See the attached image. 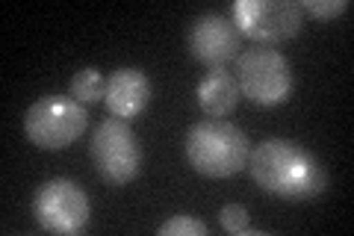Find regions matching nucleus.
Returning a JSON list of instances; mask_svg holds the SVG:
<instances>
[{
    "instance_id": "f257e3e1",
    "label": "nucleus",
    "mask_w": 354,
    "mask_h": 236,
    "mask_svg": "<svg viewBox=\"0 0 354 236\" xmlns=\"http://www.w3.org/2000/svg\"><path fill=\"white\" fill-rule=\"evenodd\" d=\"M248 172L260 189L286 201H307L325 192L328 172L313 154L290 139H266L248 154Z\"/></svg>"
},
{
    "instance_id": "f03ea898",
    "label": "nucleus",
    "mask_w": 354,
    "mask_h": 236,
    "mask_svg": "<svg viewBox=\"0 0 354 236\" xmlns=\"http://www.w3.org/2000/svg\"><path fill=\"white\" fill-rule=\"evenodd\" d=\"M248 139L225 118H204L186 133L189 165L204 177H230L248 165Z\"/></svg>"
},
{
    "instance_id": "7ed1b4c3",
    "label": "nucleus",
    "mask_w": 354,
    "mask_h": 236,
    "mask_svg": "<svg viewBox=\"0 0 354 236\" xmlns=\"http://www.w3.org/2000/svg\"><path fill=\"white\" fill-rule=\"evenodd\" d=\"M86 125H88L86 107L68 95H44L36 104H30L24 116L27 139L44 151L68 148L71 142L83 136Z\"/></svg>"
},
{
    "instance_id": "20e7f679",
    "label": "nucleus",
    "mask_w": 354,
    "mask_h": 236,
    "mask_svg": "<svg viewBox=\"0 0 354 236\" xmlns=\"http://www.w3.org/2000/svg\"><path fill=\"white\" fill-rule=\"evenodd\" d=\"M236 83L239 92L248 95L254 104L274 107L283 104L292 92V71L281 51L260 44L236 56Z\"/></svg>"
},
{
    "instance_id": "39448f33",
    "label": "nucleus",
    "mask_w": 354,
    "mask_h": 236,
    "mask_svg": "<svg viewBox=\"0 0 354 236\" xmlns=\"http://www.w3.org/2000/svg\"><path fill=\"white\" fill-rule=\"evenodd\" d=\"M92 163L101 181L124 186L142 172V145L127 118H104L92 133Z\"/></svg>"
},
{
    "instance_id": "423d86ee",
    "label": "nucleus",
    "mask_w": 354,
    "mask_h": 236,
    "mask_svg": "<svg viewBox=\"0 0 354 236\" xmlns=\"http://www.w3.org/2000/svg\"><path fill=\"white\" fill-rule=\"evenodd\" d=\"M234 24L242 36L272 48L301 30L304 12L295 0H236Z\"/></svg>"
},
{
    "instance_id": "0eeeda50",
    "label": "nucleus",
    "mask_w": 354,
    "mask_h": 236,
    "mask_svg": "<svg viewBox=\"0 0 354 236\" xmlns=\"http://www.w3.org/2000/svg\"><path fill=\"white\" fill-rule=\"evenodd\" d=\"M88 195L68 177H53L32 195V219L50 233H80L88 224Z\"/></svg>"
},
{
    "instance_id": "6e6552de",
    "label": "nucleus",
    "mask_w": 354,
    "mask_h": 236,
    "mask_svg": "<svg viewBox=\"0 0 354 236\" xmlns=\"http://www.w3.org/2000/svg\"><path fill=\"white\" fill-rule=\"evenodd\" d=\"M186 44H189V53L207 69H227V62L239 56L242 33L236 30L234 18L221 12H204L189 24Z\"/></svg>"
},
{
    "instance_id": "1a4fd4ad",
    "label": "nucleus",
    "mask_w": 354,
    "mask_h": 236,
    "mask_svg": "<svg viewBox=\"0 0 354 236\" xmlns=\"http://www.w3.org/2000/svg\"><path fill=\"white\" fill-rule=\"evenodd\" d=\"M151 77L136 65H121L106 77V109L115 118H136L151 100Z\"/></svg>"
},
{
    "instance_id": "9d476101",
    "label": "nucleus",
    "mask_w": 354,
    "mask_h": 236,
    "mask_svg": "<svg viewBox=\"0 0 354 236\" xmlns=\"http://www.w3.org/2000/svg\"><path fill=\"white\" fill-rule=\"evenodd\" d=\"M239 83L236 77L225 69H209L207 77L195 89L198 107H201L209 118H227L239 104Z\"/></svg>"
},
{
    "instance_id": "9b49d317",
    "label": "nucleus",
    "mask_w": 354,
    "mask_h": 236,
    "mask_svg": "<svg viewBox=\"0 0 354 236\" xmlns=\"http://www.w3.org/2000/svg\"><path fill=\"white\" fill-rule=\"evenodd\" d=\"M106 95V77L97 69H80L71 77V98L80 104H97Z\"/></svg>"
},
{
    "instance_id": "f8f14e48",
    "label": "nucleus",
    "mask_w": 354,
    "mask_h": 236,
    "mask_svg": "<svg viewBox=\"0 0 354 236\" xmlns=\"http://www.w3.org/2000/svg\"><path fill=\"white\" fill-rule=\"evenodd\" d=\"M218 221H221V228H225L227 233H236V236H242V233L260 236V233H263V230H257V228H251L248 210L242 207V204H225V207H221V212H218Z\"/></svg>"
},
{
    "instance_id": "ddd939ff",
    "label": "nucleus",
    "mask_w": 354,
    "mask_h": 236,
    "mask_svg": "<svg viewBox=\"0 0 354 236\" xmlns=\"http://www.w3.org/2000/svg\"><path fill=\"white\" fill-rule=\"evenodd\" d=\"M157 233L160 236H204L207 224L201 219H192V216H171L169 221L160 224Z\"/></svg>"
},
{
    "instance_id": "4468645a",
    "label": "nucleus",
    "mask_w": 354,
    "mask_h": 236,
    "mask_svg": "<svg viewBox=\"0 0 354 236\" xmlns=\"http://www.w3.org/2000/svg\"><path fill=\"white\" fill-rule=\"evenodd\" d=\"M301 6V12H310V15H316V18H337L342 12H348V0H304V3H298Z\"/></svg>"
}]
</instances>
